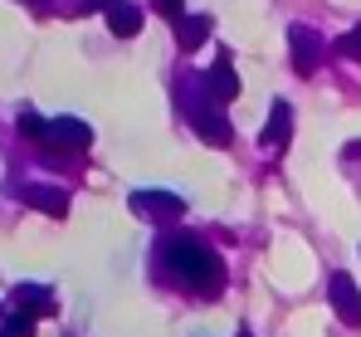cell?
<instances>
[{
	"instance_id": "6da1fadb",
	"label": "cell",
	"mask_w": 361,
	"mask_h": 337,
	"mask_svg": "<svg viewBox=\"0 0 361 337\" xmlns=\"http://www.w3.org/2000/svg\"><path fill=\"white\" fill-rule=\"evenodd\" d=\"M157 254H161V269H166L180 288H190V293H200V298H220V288H225V259L215 254L210 240L180 230V235H166V240L157 244Z\"/></svg>"
},
{
	"instance_id": "7a4b0ae2",
	"label": "cell",
	"mask_w": 361,
	"mask_h": 337,
	"mask_svg": "<svg viewBox=\"0 0 361 337\" xmlns=\"http://www.w3.org/2000/svg\"><path fill=\"white\" fill-rule=\"evenodd\" d=\"M176 93H180V112H185L190 132H200V142H210V147H230V137H235V132H230V117H225V108L210 98L205 78L180 73Z\"/></svg>"
},
{
	"instance_id": "3957f363",
	"label": "cell",
	"mask_w": 361,
	"mask_h": 337,
	"mask_svg": "<svg viewBox=\"0 0 361 337\" xmlns=\"http://www.w3.org/2000/svg\"><path fill=\"white\" fill-rule=\"evenodd\" d=\"M132 215L137 220H152V225H171L185 215V201L180 196H171V191H132Z\"/></svg>"
},
{
	"instance_id": "277c9868",
	"label": "cell",
	"mask_w": 361,
	"mask_h": 337,
	"mask_svg": "<svg viewBox=\"0 0 361 337\" xmlns=\"http://www.w3.org/2000/svg\"><path fill=\"white\" fill-rule=\"evenodd\" d=\"M327 298H332L337 323H347V328H357V323H361V293H357V279H352V274H332Z\"/></svg>"
},
{
	"instance_id": "5b68a950",
	"label": "cell",
	"mask_w": 361,
	"mask_h": 337,
	"mask_svg": "<svg viewBox=\"0 0 361 337\" xmlns=\"http://www.w3.org/2000/svg\"><path fill=\"white\" fill-rule=\"evenodd\" d=\"M288 49H293V69L298 73H312L327 45H322V35L312 25H288Z\"/></svg>"
},
{
	"instance_id": "8992f818",
	"label": "cell",
	"mask_w": 361,
	"mask_h": 337,
	"mask_svg": "<svg viewBox=\"0 0 361 337\" xmlns=\"http://www.w3.org/2000/svg\"><path fill=\"white\" fill-rule=\"evenodd\" d=\"M44 147H59V152H88V147H93V127H88L83 117H54Z\"/></svg>"
},
{
	"instance_id": "52a82bcc",
	"label": "cell",
	"mask_w": 361,
	"mask_h": 337,
	"mask_svg": "<svg viewBox=\"0 0 361 337\" xmlns=\"http://www.w3.org/2000/svg\"><path fill=\"white\" fill-rule=\"evenodd\" d=\"M205 88H210V98L225 108L230 98H240V69H235V59L220 54L215 64H210V73H205Z\"/></svg>"
},
{
	"instance_id": "ba28073f",
	"label": "cell",
	"mask_w": 361,
	"mask_h": 337,
	"mask_svg": "<svg viewBox=\"0 0 361 337\" xmlns=\"http://www.w3.org/2000/svg\"><path fill=\"white\" fill-rule=\"evenodd\" d=\"M20 201L30 206V211H44V215H68V196L54 191V186H39V181H30V186H20Z\"/></svg>"
},
{
	"instance_id": "9c48e42d",
	"label": "cell",
	"mask_w": 361,
	"mask_h": 337,
	"mask_svg": "<svg viewBox=\"0 0 361 337\" xmlns=\"http://www.w3.org/2000/svg\"><path fill=\"white\" fill-rule=\"evenodd\" d=\"M288 137H293V108H288V103H274L259 142H264L269 152H283V147H288Z\"/></svg>"
},
{
	"instance_id": "30bf717a",
	"label": "cell",
	"mask_w": 361,
	"mask_h": 337,
	"mask_svg": "<svg viewBox=\"0 0 361 337\" xmlns=\"http://www.w3.org/2000/svg\"><path fill=\"white\" fill-rule=\"evenodd\" d=\"M15 308L30 313V318H49V313H54V293H49L44 283H20V288H15Z\"/></svg>"
},
{
	"instance_id": "8fae6325",
	"label": "cell",
	"mask_w": 361,
	"mask_h": 337,
	"mask_svg": "<svg viewBox=\"0 0 361 337\" xmlns=\"http://www.w3.org/2000/svg\"><path fill=\"white\" fill-rule=\"evenodd\" d=\"M210 30H215L210 15H180V20H176V45L190 54V49H200V45L210 40Z\"/></svg>"
},
{
	"instance_id": "7c38bea8",
	"label": "cell",
	"mask_w": 361,
	"mask_h": 337,
	"mask_svg": "<svg viewBox=\"0 0 361 337\" xmlns=\"http://www.w3.org/2000/svg\"><path fill=\"white\" fill-rule=\"evenodd\" d=\"M108 30H113L118 40H132V35L142 30V10H137L132 0H113V5H108Z\"/></svg>"
},
{
	"instance_id": "4fadbf2b",
	"label": "cell",
	"mask_w": 361,
	"mask_h": 337,
	"mask_svg": "<svg viewBox=\"0 0 361 337\" xmlns=\"http://www.w3.org/2000/svg\"><path fill=\"white\" fill-rule=\"evenodd\" d=\"M35 323H39V318H30V313L15 308L10 318H0V333H5V337H35Z\"/></svg>"
},
{
	"instance_id": "5bb4252c",
	"label": "cell",
	"mask_w": 361,
	"mask_h": 337,
	"mask_svg": "<svg viewBox=\"0 0 361 337\" xmlns=\"http://www.w3.org/2000/svg\"><path fill=\"white\" fill-rule=\"evenodd\" d=\"M49 127H54V122H44L39 112H20V132H25L30 142H49Z\"/></svg>"
},
{
	"instance_id": "9a60e30c",
	"label": "cell",
	"mask_w": 361,
	"mask_h": 337,
	"mask_svg": "<svg viewBox=\"0 0 361 337\" xmlns=\"http://www.w3.org/2000/svg\"><path fill=\"white\" fill-rule=\"evenodd\" d=\"M337 54L352 59V64H361V25H357V30H347V35L337 40Z\"/></svg>"
},
{
	"instance_id": "2e32d148",
	"label": "cell",
	"mask_w": 361,
	"mask_h": 337,
	"mask_svg": "<svg viewBox=\"0 0 361 337\" xmlns=\"http://www.w3.org/2000/svg\"><path fill=\"white\" fill-rule=\"evenodd\" d=\"M152 10H161V15H166V20L176 25L180 15H185V0H152Z\"/></svg>"
},
{
	"instance_id": "e0dca14e",
	"label": "cell",
	"mask_w": 361,
	"mask_h": 337,
	"mask_svg": "<svg viewBox=\"0 0 361 337\" xmlns=\"http://www.w3.org/2000/svg\"><path fill=\"white\" fill-rule=\"evenodd\" d=\"M240 337H254V333H240Z\"/></svg>"
},
{
	"instance_id": "ac0fdd59",
	"label": "cell",
	"mask_w": 361,
	"mask_h": 337,
	"mask_svg": "<svg viewBox=\"0 0 361 337\" xmlns=\"http://www.w3.org/2000/svg\"><path fill=\"white\" fill-rule=\"evenodd\" d=\"M103 5H113V0H103Z\"/></svg>"
},
{
	"instance_id": "d6986e66",
	"label": "cell",
	"mask_w": 361,
	"mask_h": 337,
	"mask_svg": "<svg viewBox=\"0 0 361 337\" xmlns=\"http://www.w3.org/2000/svg\"><path fill=\"white\" fill-rule=\"evenodd\" d=\"M0 337H5V333H0Z\"/></svg>"
}]
</instances>
